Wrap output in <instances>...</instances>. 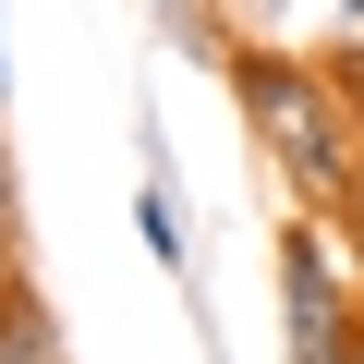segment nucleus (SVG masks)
Instances as JSON below:
<instances>
[{
	"mask_svg": "<svg viewBox=\"0 0 364 364\" xmlns=\"http://www.w3.org/2000/svg\"><path fill=\"white\" fill-rule=\"evenodd\" d=\"M231 109L267 158V182L304 219L364 231V73H340V49H291V37H243L231 49Z\"/></svg>",
	"mask_w": 364,
	"mask_h": 364,
	"instance_id": "f257e3e1",
	"label": "nucleus"
},
{
	"mask_svg": "<svg viewBox=\"0 0 364 364\" xmlns=\"http://www.w3.org/2000/svg\"><path fill=\"white\" fill-rule=\"evenodd\" d=\"M279 340L291 364H352V316H364V267H352V231L340 219H279Z\"/></svg>",
	"mask_w": 364,
	"mask_h": 364,
	"instance_id": "f03ea898",
	"label": "nucleus"
},
{
	"mask_svg": "<svg viewBox=\"0 0 364 364\" xmlns=\"http://www.w3.org/2000/svg\"><path fill=\"white\" fill-rule=\"evenodd\" d=\"M134 243L158 255V279H182V291H195V207H182V158H170L158 109L134 122Z\"/></svg>",
	"mask_w": 364,
	"mask_h": 364,
	"instance_id": "7ed1b4c3",
	"label": "nucleus"
},
{
	"mask_svg": "<svg viewBox=\"0 0 364 364\" xmlns=\"http://www.w3.org/2000/svg\"><path fill=\"white\" fill-rule=\"evenodd\" d=\"M0 364H73V340H61V304H49L25 267H0Z\"/></svg>",
	"mask_w": 364,
	"mask_h": 364,
	"instance_id": "20e7f679",
	"label": "nucleus"
},
{
	"mask_svg": "<svg viewBox=\"0 0 364 364\" xmlns=\"http://www.w3.org/2000/svg\"><path fill=\"white\" fill-rule=\"evenodd\" d=\"M231 13H243V37H291V25H304V0H231Z\"/></svg>",
	"mask_w": 364,
	"mask_h": 364,
	"instance_id": "39448f33",
	"label": "nucleus"
},
{
	"mask_svg": "<svg viewBox=\"0 0 364 364\" xmlns=\"http://www.w3.org/2000/svg\"><path fill=\"white\" fill-rule=\"evenodd\" d=\"M328 49H340V61H364V0H328Z\"/></svg>",
	"mask_w": 364,
	"mask_h": 364,
	"instance_id": "423d86ee",
	"label": "nucleus"
},
{
	"mask_svg": "<svg viewBox=\"0 0 364 364\" xmlns=\"http://www.w3.org/2000/svg\"><path fill=\"white\" fill-rule=\"evenodd\" d=\"M352 364H364V316H352Z\"/></svg>",
	"mask_w": 364,
	"mask_h": 364,
	"instance_id": "0eeeda50",
	"label": "nucleus"
},
{
	"mask_svg": "<svg viewBox=\"0 0 364 364\" xmlns=\"http://www.w3.org/2000/svg\"><path fill=\"white\" fill-rule=\"evenodd\" d=\"M0 85H13V49H0Z\"/></svg>",
	"mask_w": 364,
	"mask_h": 364,
	"instance_id": "6e6552de",
	"label": "nucleus"
}]
</instances>
